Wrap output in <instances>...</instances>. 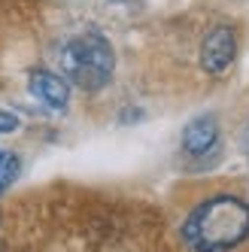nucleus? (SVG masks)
I'll use <instances>...</instances> for the list:
<instances>
[{"label": "nucleus", "mask_w": 249, "mask_h": 252, "mask_svg": "<svg viewBox=\"0 0 249 252\" xmlns=\"http://www.w3.org/2000/svg\"><path fill=\"white\" fill-rule=\"evenodd\" d=\"M219 143V122L213 116H198L183 131V152L186 155H210Z\"/></svg>", "instance_id": "20e7f679"}, {"label": "nucleus", "mask_w": 249, "mask_h": 252, "mask_svg": "<svg viewBox=\"0 0 249 252\" xmlns=\"http://www.w3.org/2000/svg\"><path fill=\"white\" fill-rule=\"evenodd\" d=\"M15 128H19V119L6 110H0V134H12Z\"/></svg>", "instance_id": "0eeeda50"}, {"label": "nucleus", "mask_w": 249, "mask_h": 252, "mask_svg": "<svg viewBox=\"0 0 249 252\" xmlns=\"http://www.w3.org/2000/svg\"><path fill=\"white\" fill-rule=\"evenodd\" d=\"M31 92L37 94L46 106H52V110H64L67 100H70L67 79L58 76V73H49V70H33L31 73Z\"/></svg>", "instance_id": "39448f33"}, {"label": "nucleus", "mask_w": 249, "mask_h": 252, "mask_svg": "<svg viewBox=\"0 0 249 252\" xmlns=\"http://www.w3.org/2000/svg\"><path fill=\"white\" fill-rule=\"evenodd\" d=\"M116 67L113 46L100 33H82V37L70 40L61 52V70L70 82H76L85 92H97L110 82Z\"/></svg>", "instance_id": "f03ea898"}, {"label": "nucleus", "mask_w": 249, "mask_h": 252, "mask_svg": "<svg viewBox=\"0 0 249 252\" xmlns=\"http://www.w3.org/2000/svg\"><path fill=\"white\" fill-rule=\"evenodd\" d=\"M19 173H22V161H19V155L0 149V194H3V191L15 183V179H19Z\"/></svg>", "instance_id": "423d86ee"}, {"label": "nucleus", "mask_w": 249, "mask_h": 252, "mask_svg": "<svg viewBox=\"0 0 249 252\" xmlns=\"http://www.w3.org/2000/svg\"><path fill=\"white\" fill-rule=\"evenodd\" d=\"M234 58H237V33H234V28H228V25L213 28L201 43L204 70L207 73H225V70L234 64Z\"/></svg>", "instance_id": "7ed1b4c3"}, {"label": "nucleus", "mask_w": 249, "mask_h": 252, "mask_svg": "<svg viewBox=\"0 0 249 252\" xmlns=\"http://www.w3.org/2000/svg\"><path fill=\"white\" fill-rule=\"evenodd\" d=\"M183 237L194 252H231L249 237V204L231 194L204 201L186 219Z\"/></svg>", "instance_id": "f257e3e1"}]
</instances>
